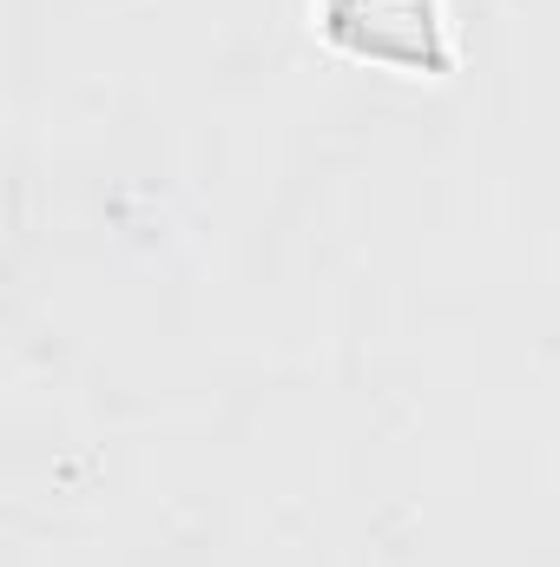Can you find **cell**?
I'll return each mask as SVG.
<instances>
[{"mask_svg": "<svg viewBox=\"0 0 560 567\" xmlns=\"http://www.w3.org/2000/svg\"><path fill=\"white\" fill-rule=\"evenodd\" d=\"M310 27L330 53L403 73V80H448L455 73L442 0H310Z\"/></svg>", "mask_w": 560, "mask_h": 567, "instance_id": "6da1fadb", "label": "cell"}]
</instances>
